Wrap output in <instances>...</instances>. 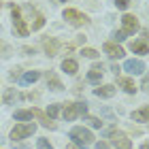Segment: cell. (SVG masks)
Listing matches in <instances>:
<instances>
[{"label": "cell", "mask_w": 149, "mask_h": 149, "mask_svg": "<svg viewBox=\"0 0 149 149\" xmlns=\"http://www.w3.org/2000/svg\"><path fill=\"white\" fill-rule=\"evenodd\" d=\"M107 136L111 139V143L115 145V149H132V143H130V139H128L124 132L115 130V128H111V130L107 132Z\"/></svg>", "instance_id": "6da1fadb"}, {"label": "cell", "mask_w": 149, "mask_h": 149, "mask_svg": "<svg viewBox=\"0 0 149 149\" xmlns=\"http://www.w3.org/2000/svg\"><path fill=\"white\" fill-rule=\"evenodd\" d=\"M70 139L74 141L77 145H90L94 141V134L87 130V128H81V126H74L70 130Z\"/></svg>", "instance_id": "7a4b0ae2"}, {"label": "cell", "mask_w": 149, "mask_h": 149, "mask_svg": "<svg viewBox=\"0 0 149 149\" xmlns=\"http://www.w3.org/2000/svg\"><path fill=\"white\" fill-rule=\"evenodd\" d=\"M64 19L68 22L70 26H85V24H90V17L85 15V13H81V11H77V9H66L64 11Z\"/></svg>", "instance_id": "3957f363"}, {"label": "cell", "mask_w": 149, "mask_h": 149, "mask_svg": "<svg viewBox=\"0 0 149 149\" xmlns=\"http://www.w3.org/2000/svg\"><path fill=\"white\" fill-rule=\"evenodd\" d=\"M11 15H13V24H15V32H17L19 36H28V26L24 24V17H22L19 6L11 4Z\"/></svg>", "instance_id": "277c9868"}, {"label": "cell", "mask_w": 149, "mask_h": 149, "mask_svg": "<svg viewBox=\"0 0 149 149\" xmlns=\"http://www.w3.org/2000/svg\"><path fill=\"white\" fill-rule=\"evenodd\" d=\"M34 130H36V124H19V126H15V128L11 130L13 143H15V141H19V139L30 136V134H34Z\"/></svg>", "instance_id": "5b68a950"}, {"label": "cell", "mask_w": 149, "mask_h": 149, "mask_svg": "<svg viewBox=\"0 0 149 149\" xmlns=\"http://www.w3.org/2000/svg\"><path fill=\"white\" fill-rule=\"evenodd\" d=\"M121 24H124V34L128 36V34H134V32L139 30V19L134 17V15H124L121 17Z\"/></svg>", "instance_id": "8992f818"}, {"label": "cell", "mask_w": 149, "mask_h": 149, "mask_svg": "<svg viewBox=\"0 0 149 149\" xmlns=\"http://www.w3.org/2000/svg\"><path fill=\"white\" fill-rule=\"evenodd\" d=\"M102 51L109 56L111 60H115V58H124V49H121L119 45H115V43H104V47H102Z\"/></svg>", "instance_id": "52a82bcc"}, {"label": "cell", "mask_w": 149, "mask_h": 149, "mask_svg": "<svg viewBox=\"0 0 149 149\" xmlns=\"http://www.w3.org/2000/svg\"><path fill=\"white\" fill-rule=\"evenodd\" d=\"M124 70H128L130 74H141V72L145 70V64L141 62V60H126Z\"/></svg>", "instance_id": "ba28073f"}, {"label": "cell", "mask_w": 149, "mask_h": 149, "mask_svg": "<svg viewBox=\"0 0 149 149\" xmlns=\"http://www.w3.org/2000/svg\"><path fill=\"white\" fill-rule=\"evenodd\" d=\"M32 117H36L40 124H43L45 128H49V130H56V121L53 119H49L47 115L43 113V111H38V109H32Z\"/></svg>", "instance_id": "9c48e42d"}, {"label": "cell", "mask_w": 149, "mask_h": 149, "mask_svg": "<svg viewBox=\"0 0 149 149\" xmlns=\"http://www.w3.org/2000/svg\"><path fill=\"white\" fill-rule=\"evenodd\" d=\"M102 64H94L92 68H90V72H87V81H92V83H98L100 79H102Z\"/></svg>", "instance_id": "30bf717a"}, {"label": "cell", "mask_w": 149, "mask_h": 149, "mask_svg": "<svg viewBox=\"0 0 149 149\" xmlns=\"http://www.w3.org/2000/svg\"><path fill=\"white\" fill-rule=\"evenodd\" d=\"M43 47H45L47 56H56L58 49H60V43H58V38H45L43 40Z\"/></svg>", "instance_id": "8fae6325"}, {"label": "cell", "mask_w": 149, "mask_h": 149, "mask_svg": "<svg viewBox=\"0 0 149 149\" xmlns=\"http://www.w3.org/2000/svg\"><path fill=\"white\" fill-rule=\"evenodd\" d=\"M47 85H49V90H53V92H62V90H64V85L60 83V79L56 77V72H49V74H47Z\"/></svg>", "instance_id": "7c38bea8"}, {"label": "cell", "mask_w": 149, "mask_h": 149, "mask_svg": "<svg viewBox=\"0 0 149 149\" xmlns=\"http://www.w3.org/2000/svg\"><path fill=\"white\" fill-rule=\"evenodd\" d=\"M94 94L98 98H111V96H115V87L113 85H102V87H96Z\"/></svg>", "instance_id": "4fadbf2b"}, {"label": "cell", "mask_w": 149, "mask_h": 149, "mask_svg": "<svg viewBox=\"0 0 149 149\" xmlns=\"http://www.w3.org/2000/svg\"><path fill=\"white\" fill-rule=\"evenodd\" d=\"M117 83L124 87L128 94H134V92H136V85H134V81L128 79V77H117Z\"/></svg>", "instance_id": "5bb4252c"}, {"label": "cell", "mask_w": 149, "mask_h": 149, "mask_svg": "<svg viewBox=\"0 0 149 149\" xmlns=\"http://www.w3.org/2000/svg\"><path fill=\"white\" fill-rule=\"evenodd\" d=\"M62 115H64V119H66V121H72L74 117H77V109H74V104H72V102H66Z\"/></svg>", "instance_id": "9a60e30c"}, {"label": "cell", "mask_w": 149, "mask_h": 149, "mask_svg": "<svg viewBox=\"0 0 149 149\" xmlns=\"http://www.w3.org/2000/svg\"><path fill=\"white\" fill-rule=\"evenodd\" d=\"M130 49L134 53H147V38H141V40H134L130 45Z\"/></svg>", "instance_id": "2e32d148"}, {"label": "cell", "mask_w": 149, "mask_h": 149, "mask_svg": "<svg viewBox=\"0 0 149 149\" xmlns=\"http://www.w3.org/2000/svg\"><path fill=\"white\" fill-rule=\"evenodd\" d=\"M62 70L68 72V74H74L79 70V64L74 62V60H64V62H62Z\"/></svg>", "instance_id": "e0dca14e"}, {"label": "cell", "mask_w": 149, "mask_h": 149, "mask_svg": "<svg viewBox=\"0 0 149 149\" xmlns=\"http://www.w3.org/2000/svg\"><path fill=\"white\" fill-rule=\"evenodd\" d=\"M38 77H40L38 70H30V72H26L22 77V83H34V81H38Z\"/></svg>", "instance_id": "ac0fdd59"}, {"label": "cell", "mask_w": 149, "mask_h": 149, "mask_svg": "<svg viewBox=\"0 0 149 149\" xmlns=\"http://www.w3.org/2000/svg\"><path fill=\"white\" fill-rule=\"evenodd\" d=\"M132 119H134V121H147V107L134 111V113H132Z\"/></svg>", "instance_id": "d6986e66"}, {"label": "cell", "mask_w": 149, "mask_h": 149, "mask_svg": "<svg viewBox=\"0 0 149 149\" xmlns=\"http://www.w3.org/2000/svg\"><path fill=\"white\" fill-rule=\"evenodd\" d=\"M15 119L17 121H28V119H32V111H15Z\"/></svg>", "instance_id": "ffe728a7"}, {"label": "cell", "mask_w": 149, "mask_h": 149, "mask_svg": "<svg viewBox=\"0 0 149 149\" xmlns=\"http://www.w3.org/2000/svg\"><path fill=\"white\" fill-rule=\"evenodd\" d=\"M43 26H45V17L36 13V15H34V22H32V30H40Z\"/></svg>", "instance_id": "44dd1931"}, {"label": "cell", "mask_w": 149, "mask_h": 149, "mask_svg": "<svg viewBox=\"0 0 149 149\" xmlns=\"http://www.w3.org/2000/svg\"><path fill=\"white\" fill-rule=\"evenodd\" d=\"M58 113H60V104H49V109H47V117L53 119Z\"/></svg>", "instance_id": "7402d4cb"}, {"label": "cell", "mask_w": 149, "mask_h": 149, "mask_svg": "<svg viewBox=\"0 0 149 149\" xmlns=\"http://www.w3.org/2000/svg\"><path fill=\"white\" fill-rule=\"evenodd\" d=\"M74 109H77V115L81 113V115H85L87 113V102L83 100V102H74Z\"/></svg>", "instance_id": "603a6c76"}, {"label": "cell", "mask_w": 149, "mask_h": 149, "mask_svg": "<svg viewBox=\"0 0 149 149\" xmlns=\"http://www.w3.org/2000/svg\"><path fill=\"white\" fill-rule=\"evenodd\" d=\"M81 53H83L85 58H96V56H98V51L92 49V47H83V49H81Z\"/></svg>", "instance_id": "cb8c5ba5"}, {"label": "cell", "mask_w": 149, "mask_h": 149, "mask_svg": "<svg viewBox=\"0 0 149 149\" xmlns=\"http://www.w3.org/2000/svg\"><path fill=\"white\" fill-rule=\"evenodd\" d=\"M13 98H15V90L9 87V90L4 92V102H13Z\"/></svg>", "instance_id": "d4e9b609"}, {"label": "cell", "mask_w": 149, "mask_h": 149, "mask_svg": "<svg viewBox=\"0 0 149 149\" xmlns=\"http://www.w3.org/2000/svg\"><path fill=\"white\" fill-rule=\"evenodd\" d=\"M85 121H90V126H92V128H102V121H100L98 117H87Z\"/></svg>", "instance_id": "484cf974"}, {"label": "cell", "mask_w": 149, "mask_h": 149, "mask_svg": "<svg viewBox=\"0 0 149 149\" xmlns=\"http://www.w3.org/2000/svg\"><path fill=\"white\" fill-rule=\"evenodd\" d=\"M36 145H38V149H53L51 143H49L47 139H38V143H36Z\"/></svg>", "instance_id": "4316f807"}, {"label": "cell", "mask_w": 149, "mask_h": 149, "mask_svg": "<svg viewBox=\"0 0 149 149\" xmlns=\"http://www.w3.org/2000/svg\"><path fill=\"white\" fill-rule=\"evenodd\" d=\"M130 2H132V0H115V6L124 11V9H128V4H130Z\"/></svg>", "instance_id": "83f0119b"}, {"label": "cell", "mask_w": 149, "mask_h": 149, "mask_svg": "<svg viewBox=\"0 0 149 149\" xmlns=\"http://www.w3.org/2000/svg\"><path fill=\"white\" fill-rule=\"evenodd\" d=\"M113 38H115V40H119V43H121V40H126V34H124L121 30H117V32H113Z\"/></svg>", "instance_id": "f1b7e54d"}, {"label": "cell", "mask_w": 149, "mask_h": 149, "mask_svg": "<svg viewBox=\"0 0 149 149\" xmlns=\"http://www.w3.org/2000/svg\"><path fill=\"white\" fill-rule=\"evenodd\" d=\"M11 79H19V68H13L11 70Z\"/></svg>", "instance_id": "f546056e"}, {"label": "cell", "mask_w": 149, "mask_h": 149, "mask_svg": "<svg viewBox=\"0 0 149 149\" xmlns=\"http://www.w3.org/2000/svg\"><path fill=\"white\" fill-rule=\"evenodd\" d=\"M96 149H109V145L102 143V141H98V143H96Z\"/></svg>", "instance_id": "4dcf8cb0"}, {"label": "cell", "mask_w": 149, "mask_h": 149, "mask_svg": "<svg viewBox=\"0 0 149 149\" xmlns=\"http://www.w3.org/2000/svg\"><path fill=\"white\" fill-rule=\"evenodd\" d=\"M66 149H77V145H66Z\"/></svg>", "instance_id": "1f68e13d"}, {"label": "cell", "mask_w": 149, "mask_h": 149, "mask_svg": "<svg viewBox=\"0 0 149 149\" xmlns=\"http://www.w3.org/2000/svg\"><path fill=\"white\" fill-rule=\"evenodd\" d=\"M0 49H2V43H0Z\"/></svg>", "instance_id": "d6a6232c"}, {"label": "cell", "mask_w": 149, "mask_h": 149, "mask_svg": "<svg viewBox=\"0 0 149 149\" xmlns=\"http://www.w3.org/2000/svg\"><path fill=\"white\" fill-rule=\"evenodd\" d=\"M0 6H2V2H0Z\"/></svg>", "instance_id": "836d02e7"}, {"label": "cell", "mask_w": 149, "mask_h": 149, "mask_svg": "<svg viewBox=\"0 0 149 149\" xmlns=\"http://www.w3.org/2000/svg\"><path fill=\"white\" fill-rule=\"evenodd\" d=\"M62 2H66V0H62Z\"/></svg>", "instance_id": "e575fe53"}]
</instances>
